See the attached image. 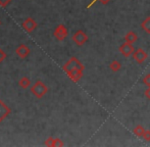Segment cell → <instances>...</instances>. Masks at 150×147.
<instances>
[{"label": "cell", "instance_id": "6da1fadb", "mask_svg": "<svg viewBox=\"0 0 150 147\" xmlns=\"http://www.w3.org/2000/svg\"><path fill=\"white\" fill-rule=\"evenodd\" d=\"M48 91V88L43 82L37 81L31 88V92L36 96L37 98H42Z\"/></svg>", "mask_w": 150, "mask_h": 147}, {"label": "cell", "instance_id": "7a4b0ae2", "mask_svg": "<svg viewBox=\"0 0 150 147\" xmlns=\"http://www.w3.org/2000/svg\"><path fill=\"white\" fill-rule=\"evenodd\" d=\"M63 71H64L65 73H69L71 71L75 70V69H80V70H83L85 69V66H83V64H81V62L79 61V59L76 57H71V59L69 60V61L67 62V64L63 66Z\"/></svg>", "mask_w": 150, "mask_h": 147}, {"label": "cell", "instance_id": "3957f363", "mask_svg": "<svg viewBox=\"0 0 150 147\" xmlns=\"http://www.w3.org/2000/svg\"><path fill=\"white\" fill-rule=\"evenodd\" d=\"M73 41L78 46H83L86 42H88V36L84 31L79 30L73 35Z\"/></svg>", "mask_w": 150, "mask_h": 147}, {"label": "cell", "instance_id": "277c9868", "mask_svg": "<svg viewBox=\"0 0 150 147\" xmlns=\"http://www.w3.org/2000/svg\"><path fill=\"white\" fill-rule=\"evenodd\" d=\"M119 50L125 57H129V56H131L133 53H134L136 49L134 48L133 44H130V43H128V42H125L122 45L120 46Z\"/></svg>", "mask_w": 150, "mask_h": 147}, {"label": "cell", "instance_id": "5b68a950", "mask_svg": "<svg viewBox=\"0 0 150 147\" xmlns=\"http://www.w3.org/2000/svg\"><path fill=\"white\" fill-rule=\"evenodd\" d=\"M133 58L136 60V62H138L139 64H141L148 58V54H147L143 49L138 48V49L135 50V52L133 53Z\"/></svg>", "mask_w": 150, "mask_h": 147}, {"label": "cell", "instance_id": "8992f818", "mask_svg": "<svg viewBox=\"0 0 150 147\" xmlns=\"http://www.w3.org/2000/svg\"><path fill=\"white\" fill-rule=\"evenodd\" d=\"M67 34H69L67 29L65 28L63 25H59V26H57L55 29V31H54V37H55L58 41H63V40L67 38Z\"/></svg>", "mask_w": 150, "mask_h": 147}, {"label": "cell", "instance_id": "52a82bcc", "mask_svg": "<svg viewBox=\"0 0 150 147\" xmlns=\"http://www.w3.org/2000/svg\"><path fill=\"white\" fill-rule=\"evenodd\" d=\"M16 52L21 58H26L30 54V48L25 44H21L16 49Z\"/></svg>", "mask_w": 150, "mask_h": 147}, {"label": "cell", "instance_id": "ba28073f", "mask_svg": "<svg viewBox=\"0 0 150 147\" xmlns=\"http://www.w3.org/2000/svg\"><path fill=\"white\" fill-rule=\"evenodd\" d=\"M10 111H11L10 108L0 99V123H1L6 117H8V115L10 114Z\"/></svg>", "mask_w": 150, "mask_h": 147}, {"label": "cell", "instance_id": "9c48e42d", "mask_svg": "<svg viewBox=\"0 0 150 147\" xmlns=\"http://www.w3.org/2000/svg\"><path fill=\"white\" fill-rule=\"evenodd\" d=\"M36 27H37V23H36L35 20H34L33 18H28L24 23H23V28H24L25 30H26L27 32H29V33L35 30Z\"/></svg>", "mask_w": 150, "mask_h": 147}, {"label": "cell", "instance_id": "30bf717a", "mask_svg": "<svg viewBox=\"0 0 150 147\" xmlns=\"http://www.w3.org/2000/svg\"><path fill=\"white\" fill-rule=\"evenodd\" d=\"M69 78L74 82H78L83 76V70H80V69H75V70L71 71L69 73H67Z\"/></svg>", "mask_w": 150, "mask_h": 147}, {"label": "cell", "instance_id": "8fae6325", "mask_svg": "<svg viewBox=\"0 0 150 147\" xmlns=\"http://www.w3.org/2000/svg\"><path fill=\"white\" fill-rule=\"evenodd\" d=\"M125 40H126V42H128V43L134 44L135 42L138 40V36H137V34L135 32L130 31V32H128L126 34V36H125Z\"/></svg>", "mask_w": 150, "mask_h": 147}, {"label": "cell", "instance_id": "7c38bea8", "mask_svg": "<svg viewBox=\"0 0 150 147\" xmlns=\"http://www.w3.org/2000/svg\"><path fill=\"white\" fill-rule=\"evenodd\" d=\"M109 69H110L112 72L117 73L122 69V64H120V62L119 60H112V61L110 62V64H109Z\"/></svg>", "mask_w": 150, "mask_h": 147}, {"label": "cell", "instance_id": "4fadbf2b", "mask_svg": "<svg viewBox=\"0 0 150 147\" xmlns=\"http://www.w3.org/2000/svg\"><path fill=\"white\" fill-rule=\"evenodd\" d=\"M141 28L147 33V34H150V16H147L141 24Z\"/></svg>", "mask_w": 150, "mask_h": 147}, {"label": "cell", "instance_id": "5bb4252c", "mask_svg": "<svg viewBox=\"0 0 150 147\" xmlns=\"http://www.w3.org/2000/svg\"><path fill=\"white\" fill-rule=\"evenodd\" d=\"M20 86L23 88V89H27L29 86L31 85V80L29 79L28 77H23L22 79L20 80Z\"/></svg>", "mask_w": 150, "mask_h": 147}, {"label": "cell", "instance_id": "9a60e30c", "mask_svg": "<svg viewBox=\"0 0 150 147\" xmlns=\"http://www.w3.org/2000/svg\"><path fill=\"white\" fill-rule=\"evenodd\" d=\"M144 131H145V129L141 125L136 126V127H135L134 129H133V133H134L135 135L137 136V137H142L143 133H144Z\"/></svg>", "mask_w": 150, "mask_h": 147}, {"label": "cell", "instance_id": "2e32d148", "mask_svg": "<svg viewBox=\"0 0 150 147\" xmlns=\"http://www.w3.org/2000/svg\"><path fill=\"white\" fill-rule=\"evenodd\" d=\"M54 140H55V139H54V138L49 137L47 140H46V141H45V143H44V144H45L46 146H49V147H54Z\"/></svg>", "mask_w": 150, "mask_h": 147}, {"label": "cell", "instance_id": "e0dca14e", "mask_svg": "<svg viewBox=\"0 0 150 147\" xmlns=\"http://www.w3.org/2000/svg\"><path fill=\"white\" fill-rule=\"evenodd\" d=\"M142 138L145 140V141H147V142L150 141V131H149V130H145L144 133H143Z\"/></svg>", "mask_w": 150, "mask_h": 147}, {"label": "cell", "instance_id": "ac0fdd59", "mask_svg": "<svg viewBox=\"0 0 150 147\" xmlns=\"http://www.w3.org/2000/svg\"><path fill=\"white\" fill-rule=\"evenodd\" d=\"M143 84L146 85L147 87H150V74L146 75L144 78H143Z\"/></svg>", "mask_w": 150, "mask_h": 147}, {"label": "cell", "instance_id": "d6986e66", "mask_svg": "<svg viewBox=\"0 0 150 147\" xmlns=\"http://www.w3.org/2000/svg\"><path fill=\"white\" fill-rule=\"evenodd\" d=\"M54 146H63V142L61 141L59 138H55V140H54Z\"/></svg>", "mask_w": 150, "mask_h": 147}, {"label": "cell", "instance_id": "ffe728a7", "mask_svg": "<svg viewBox=\"0 0 150 147\" xmlns=\"http://www.w3.org/2000/svg\"><path fill=\"white\" fill-rule=\"evenodd\" d=\"M11 1L12 0H0V5L3 6V7H5V6L8 5Z\"/></svg>", "mask_w": 150, "mask_h": 147}, {"label": "cell", "instance_id": "44dd1931", "mask_svg": "<svg viewBox=\"0 0 150 147\" xmlns=\"http://www.w3.org/2000/svg\"><path fill=\"white\" fill-rule=\"evenodd\" d=\"M96 1H98V0H93V1H92V3H91L90 5H88V7H90V6L92 5V4H94ZM109 1H110V0H100V2H101V3H102V4H107Z\"/></svg>", "mask_w": 150, "mask_h": 147}, {"label": "cell", "instance_id": "7402d4cb", "mask_svg": "<svg viewBox=\"0 0 150 147\" xmlns=\"http://www.w3.org/2000/svg\"><path fill=\"white\" fill-rule=\"evenodd\" d=\"M144 95H145V97H146L147 99H149V100H150V87H148L146 90H145Z\"/></svg>", "mask_w": 150, "mask_h": 147}, {"label": "cell", "instance_id": "603a6c76", "mask_svg": "<svg viewBox=\"0 0 150 147\" xmlns=\"http://www.w3.org/2000/svg\"><path fill=\"white\" fill-rule=\"evenodd\" d=\"M5 56H6L5 53H4V52L2 51L1 49H0V64H1V62L3 61V59L5 58Z\"/></svg>", "mask_w": 150, "mask_h": 147}, {"label": "cell", "instance_id": "cb8c5ba5", "mask_svg": "<svg viewBox=\"0 0 150 147\" xmlns=\"http://www.w3.org/2000/svg\"><path fill=\"white\" fill-rule=\"evenodd\" d=\"M0 25H1V22H0Z\"/></svg>", "mask_w": 150, "mask_h": 147}]
</instances>
